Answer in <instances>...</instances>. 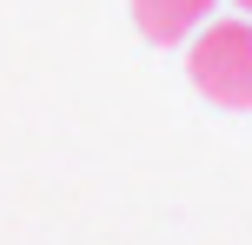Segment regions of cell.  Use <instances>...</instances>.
Here are the masks:
<instances>
[{
  "instance_id": "6da1fadb",
  "label": "cell",
  "mask_w": 252,
  "mask_h": 245,
  "mask_svg": "<svg viewBox=\"0 0 252 245\" xmlns=\"http://www.w3.org/2000/svg\"><path fill=\"white\" fill-rule=\"evenodd\" d=\"M186 73L219 113H252V20H206L186 47Z\"/></svg>"
},
{
  "instance_id": "7a4b0ae2",
  "label": "cell",
  "mask_w": 252,
  "mask_h": 245,
  "mask_svg": "<svg viewBox=\"0 0 252 245\" xmlns=\"http://www.w3.org/2000/svg\"><path fill=\"white\" fill-rule=\"evenodd\" d=\"M126 7H133V27L153 47H179L213 20V0H126Z\"/></svg>"
},
{
  "instance_id": "3957f363",
  "label": "cell",
  "mask_w": 252,
  "mask_h": 245,
  "mask_svg": "<svg viewBox=\"0 0 252 245\" xmlns=\"http://www.w3.org/2000/svg\"><path fill=\"white\" fill-rule=\"evenodd\" d=\"M239 7H246V13H252V0H239Z\"/></svg>"
}]
</instances>
